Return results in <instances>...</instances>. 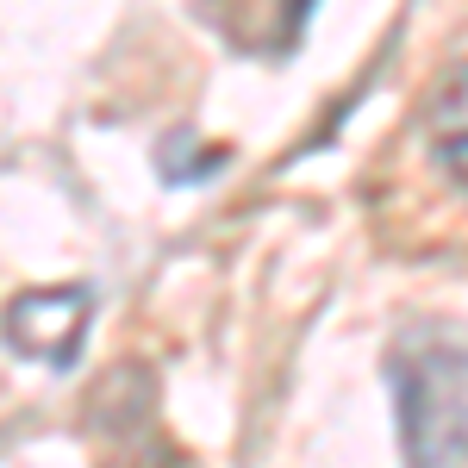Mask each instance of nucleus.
Listing matches in <instances>:
<instances>
[{
	"label": "nucleus",
	"mask_w": 468,
	"mask_h": 468,
	"mask_svg": "<svg viewBox=\"0 0 468 468\" xmlns=\"http://www.w3.org/2000/svg\"><path fill=\"white\" fill-rule=\"evenodd\" d=\"M431 144H437V156H443V169L468 187V63L437 88V101H431Z\"/></svg>",
	"instance_id": "3"
},
{
	"label": "nucleus",
	"mask_w": 468,
	"mask_h": 468,
	"mask_svg": "<svg viewBox=\"0 0 468 468\" xmlns=\"http://www.w3.org/2000/svg\"><path fill=\"white\" fill-rule=\"evenodd\" d=\"M406 468H468V331L406 324L388 350Z\"/></svg>",
	"instance_id": "1"
},
{
	"label": "nucleus",
	"mask_w": 468,
	"mask_h": 468,
	"mask_svg": "<svg viewBox=\"0 0 468 468\" xmlns=\"http://www.w3.org/2000/svg\"><path fill=\"white\" fill-rule=\"evenodd\" d=\"M119 468H181V463L169 456V450H156V456H144V450H138V456H125Z\"/></svg>",
	"instance_id": "4"
},
{
	"label": "nucleus",
	"mask_w": 468,
	"mask_h": 468,
	"mask_svg": "<svg viewBox=\"0 0 468 468\" xmlns=\"http://www.w3.org/2000/svg\"><path fill=\"white\" fill-rule=\"evenodd\" d=\"M88 331V288H32L6 306V344L32 362H63L75 356Z\"/></svg>",
	"instance_id": "2"
}]
</instances>
